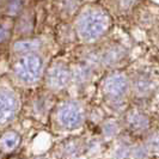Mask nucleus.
I'll list each match as a JSON object with an SVG mask.
<instances>
[{
    "label": "nucleus",
    "mask_w": 159,
    "mask_h": 159,
    "mask_svg": "<svg viewBox=\"0 0 159 159\" xmlns=\"http://www.w3.org/2000/svg\"><path fill=\"white\" fill-rule=\"evenodd\" d=\"M70 80V72L64 66H56L48 74V83L55 89L65 86Z\"/></svg>",
    "instance_id": "nucleus-7"
},
{
    "label": "nucleus",
    "mask_w": 159,
    "mask_h": 159,
    "mask_svg": "<svg viewBox=\"0 0 159 159\" xmlns=\"http://www.w3.org/2000/svg\"><path fill=\"white\" fill-rule=\"evenodd\" d=\"M16 99L7 92H0V123H5L13 117L16 112Z\"/></svg>",
    "instance_id": "nucleus-5"
},
{
    "label": "nucleus",
    "mask_w": 159,
    "mask_h": 159,
    "mask_svg": "<svg viewBox=\"0 0 159 159\" xmlns=\"http://www.w3.org/2000/svg\"><path fill=\"white\" fill-rule=\"evenodd\" d=\"M108 26V18L102 12H90L81 18L79 32L84 40H95L103 35Z\"/></svg>",
    "instance_id": "nucleus-1"
},
{
    "label": "nucleus",
    "mask_w": 159,
    "mask_h": 159,
    "mask_svg": "<svg viewBox=\"0 0 159 159\" xmlns=\"http://www.w3.org/2000/svg\"><path fill=\"white\" fill-rule=\"evenodd\" d=\"M145 143L148 146V148L151 150V152L159 153V133H154V134L150 135Z\"/></svg>",
    "instance_id": "nucleus-13"
},
{
    "label": "nucleus",
    "mask_w": 159,
    "mask_h": 159,
    "mask_svg": "<svg viewBox=\"0 0 159 159\" xmlns=\"http://www.w3.org/2000/svg\"><path fill=\"white\" fill-rule=\"evenodd\" d=\"M119 133V125L116 122H108L105 123L103 127V134L105 138H114V136L117 135Z\"/></svg>",
    "instance_id": "nucleus-12"
},
{
    "label": "nucleus",
    "mask_w": 159,
    "mask_h": 159,
    "mask_svg": "<svg viewBox=\"0 0 159 159\" xmlns=\"http://www.w3.org/2000/svg\"><path fill=\"white\" fill-rule=\"evenodd\" d=\"M37 47V43L35 41H20L16 44V49L19 52H26L31 50L34 48Z\"/></svg>",
    "instance_id": "nucleus-14"
},
{
    "label": "nucleus",
    "mask_w": 159,
    "mask_h": 159,
    "mask_svg": "<svg viewBox=\"0 0 159 159\" xmlns=\"http://www.w3.org/2000/svg\"><path fill=\"white\" fill-rule=\"evenodd\" d=\"M132 148L133 146H130L127 143H120L115 151H114V158L115 159H128L130 158L132 154Z\"/></svg>",
    "instance_id": "nucleus-11"
},
{
    "label": "nucleus",
    "mask_w": 159,
    "mask_h": 159,
    "mask_svg": "<svg viewBox=\"0 0 159 159\" xmlns=\"http://www.w3.org/2000/svg\"><path fill=\"white\" fill-rule=\"evenodd\" d=\"M8 31L4 28V26H0V42L4 41L5 39H7Z\"/></svg>",
    "instance_id": "nucleus-15"
},
{
    "label": "nucleus",
    "mask_w": 159,
    "mask_h": 159,
    "mask_svg": "<svg viewBox=\"0 0 159 159\" xmlns=\"http://www.w3.org/2000/svg\"><path fill=\"white\" fill-rule=\"evenodd\" d=\"M127 125L133 132L143 133L146 132L150 127V120L143 112L132 111L127 116Z\"/></svg>",
    "instance_id": "nucleus-6"
},
{
    "label": "nucleus",
    "mask_w": 159,
    "mask_h": 159,
    "mask_svg": "<svg viewBox=\"0 0 159 159\" xmlns=\"http://www.w3.org/2000/svg\"><path fill=\"white\" fill-rule=\"evenodd\" d=\"M20 143V135L16 132H6L0 136V148L4 152L15 151Z\"/></svg>",
    "instance_id": "nucleus-8"
},
{
    "label": "nucleus",
    "mask_w": 159,
    "mask_h": 159,
    "mask_svg": "<svg viewBox=\"0 0 159 159\" xmlns=\"http://www.w3.org/2000/svg\"><path fill=\"white\" fill-rule=\"evenodd\" d=\"M153 88V83L151 79L143 77V78H138L135 81V90L138 95H147Z\"/></svg>",
    "instance_id": "nucleus-10"
},
{
    "label": "nucleus",
    "mask_w": 159,
    "mask_h": 159,
    "mask_svg": "<svg viewBox=\"0 0 159 159\" xmlns=\"http://www.w3.org/2000/svg\"><path fill=\"white\" fill-rule=\"evenodd\" d=\"M42 67L41 59L35 54H28L19 59L16 65V73L19 79L25 83H32L39 78Z\"/></svg>",
    "instance_id": "nucleus-2"
},
{
    "label": "nucleus",
    "mask_w": 159,
    "mask_h": 159,
    "mask_svg": "<svg viewBox=\"0 0 159 159\" xmlns=\"http://www.w3.org/2000/svg\"><path fill=\"white\" fill-rule=\"evenodd\" d=\"M151 150L148 148V146L146 145V143H136L133 146L132 148V154L130 158L132 159H148V157L151 156Z\"/></svg>",
    "instance_id": "nucleus-9"
},
{
    "label": "nucleus",
    "mask_w": 159,
    "mask_h": 159,
    "mask_svg": "<svg viewBox=\"0 0 159 159\" xmlns=\"http://www.w3.org/2000/svg\"><path fill=\"white\" fill-rule=\"evenodd\" d=\"M128 90V81L127 79L121 75V74H115L108 78L104 85V91L105 93L111 97V98H121L126 95Z\"/></svg>",
    "instance_id": "nucleus-4"
},
{
    "label": "nucleus",
    "mask_w": 159,
    "mask_h": 159,
    "mask_svg": "<svg viewBox=\"0 0 159 159\" xmlns=\"http://www.w3.org/2000/svg\"><path fill=\"white\" fill-rule=\"evenodd\" d=\"M60 125L67 129H74L79 127L83 122V112L80 108L74 103H67L59 111Z\"/></svg>",
    "instance_id": "nucleus-3"
}]
</instances>
